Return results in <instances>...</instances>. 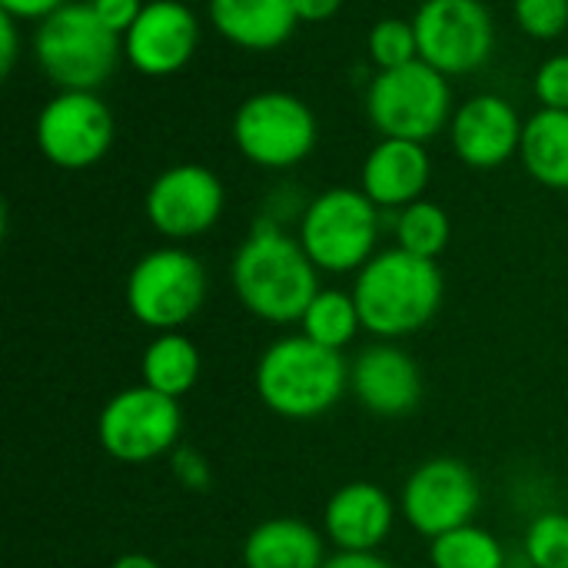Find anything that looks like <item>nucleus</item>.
I'll return each instance as SVG.
<instances>
[{
  "instance_id": "nucleus-2",
  "label": "nucleus",
  "mask_w": 568,
  "mask_h": 568,
  "mask_svg": "<svg viewBox=\"0 0 568 568\" xmlns=\"http://www.w3.org/2000/svg\"><path fill=\"white\" fill-rule=\"evenodd\" d=\"M446 296V280L436 260L413 256L399 246L379 250L353 283V300L363 329L393 343L426 329Z\"/></svg>"
},
{
  "instance_id": "nucleus-3",
  "label": "nucleus",
  "mask_w": 568,
  "mask_h": 568,
  "mask_svg": "<svg viewBox=\"0 0 568 568\" xmlns=\"http://www.w3.org/2000/svg\"><path fill=\"white\" fill-rule=\"evenodd\" d=\"M253 386L270 413L306 423L326 416L343 399V393L349 389V366L343 353L296 333L263 349Z\"/></svg>"
},
{
  "instance_id": "nucleus-32",
  "label": "nucleus",
  "mask_w": 568,
  "mask_h": 568,
  "mask_svg": "<svg viewBox=\"0 0 568 568\" xmlns=\"http://www.w3.org/2000/svg\"><path fill=\"white\" fill-rule=\"evenodd\" d=\"M70 0H0V13L13 17V20H47L50 13H57L60 7H67Z\"/></svg>"
},
{
  "instance_id": "nucleus-14",
  "label": "nucleus",
  "mask_w": 568,
  "mask_h": 568,
  "mask_svg": "<svg viewBox=\"0 0 568 568\" xmlns=\"http://www.w3.org/2000/svg\"><path fill=\"white\" fill-rule=\"evenodd\" d=\"M200 47V20L186 0H150L123 33V60L143 77L180 73Z\"/></svg>"
},
{
  "instance_id": "nucleus-16",
  "label": "nucleus",
  "mask_w": 568,
  "mask_h": 568,
  "mask_svg": "<svg viewBox=\"0 0 568 568\" xmlns=\"http://www.w3.org/2000/svg\"><path fill=\"white\" fill-rule=\"evenodd\" d=\"M526 120L499 93H476L456 106L449 140L456 156L473 170H496L519 156Z\"/></svg>"
},
{
  "instance_id": "nucleus-27",
  "label": "nucleus",
  "mask_w": 568,
  "mask_h": 568,
  "mask_svg": "<svg viewBox=\"0 0 568 568\" xmlns=\"http://www.w3.org/2000/svg\"><path fill=\"white\" fill-rule=\"evenodd\" d=\"M526 562L532 568H568V516L542 513L526 529Z\"/></svg>"
},
{
  "instance_id": "nucleus-24",
  "label": "nucleus",
  "mask_w": 568,
  "mask_h": 568,
  "mask_svg": "<svg viewBox=\"0 0 568 568\" xmlns=\"http://www.w3.org/2000/svg\"><path fill=\"white\" fill-rule=\"evenodd\" d=\"M429 562L433 568H506L509 559H506V549L503 542L469 523V526H459L439 539H429Z\"/></svg>"
},
{
  "instance_id": "nucleus-22",
  "label": "nucleus",
  "mask_w": 568,
  "mask_h": 568,
  "mask_svg": "<svg viewBox=\"0 0 568 568\" xmlns=\"http://www.w3.org/2000/svg\"><path fill=\"white\" fill-rule=\"evenodd\" d=\"M200 369H203V359H200V349L196 343L173 329V333H156L150 339V346L143 349V359H140V376H143V386L163 393V396H186L196 379H200Z\"/></svg>"
},
{
  "instance_id": "nucleus-15",
  "label": "nucleus",
  "mask_w": 568,
  "mask_h": 568,
  "mask_svg": "<svg viewBox=\"0 0 568 568\" xmlns=\"http://www.w3.org/2000/svg\"><path fill=\"white\" fill-rule=\"evenodd\" d=\"M349 393L379 419H403L419 409L426 383L419 363L396 343L366 346L349 366Z\"/></svg>"
},
{
  "instance_id": "nucleus-28",
  "label": "nucleus",
  "mask_w": 568,
  "mask_h": 568,
  "mask_svg": "<svg viewBox=\"0 0 568 568\" xmlns=\"http://www.w3.org/2000/svg\"><path fill=\"white\" fill-rule=\"evenodd\" d=\"M516 27L532 40H556L568 30V0H513Z\"/></svg>"
},
{
  "instance_id": "nucleus-36",
  "label": "nucleus",
  "mask_w": 568,
  "mask_h": 568,
  "mask_svg": "<svg viewBox=\"0 0 568 568\" xmlns=\"http://www.w3.org/2000/svg\"><path fill=\"white\" fill-rule=\"evenodd\" d=\"M110 568H163L156 559H150V556H143V552H126V556H120L116 562Z\"/></svg>"
},
{
  "instance_id": "nucleus-11",
  "label": "nucleus",
  "mask_w": 568,
  "mask_h": 568,
  "mask_svg": "<svg viewBox=\"0 0 568 568\" xmlns=\"http://www.w3.org/2000/svg\"><path fill=\"white\" fill-rule=\"evenodd\" d=\"M413 23L419 60L443 77H466L493 57L496 23L483 0H423Z\"/></svg>"
},
{
  "instance_id": "nucleus-34",
  "label": "nucleus",
  "mask_w": 568,
  "mask_h": 568,
  "mask_svg": "<svg viewBox=\"0 0 568 568\" xmlns=\"http://www.w3.org/2000/svg\"><path fill=\"white\" fill-rule=\"evenodd\" d=\"M300 23H326L343 10V0H293Z\"/></svg>"
},
{
  "instance_id": "nucleus-6",
  "label": "nucleus",
  "mask_w": 568,
  "mask_h": 568,
  "mask_svg": "<svg viewBox=\"0 0 568 568\" xmlns=\"http://www.w3.org/2000/svg\"><path fill=\"white\" fill-rule=\"evenodd\" d=\"M296 240L320 273H359L376 256L379 206L363 190L333 186L310 200Z\"/></svg>"
},
{
  "instance_id": "nucleus-37",
  "label": "nucleus",
  "mask_w": 568,
  "mask_h": 568,
  "mask_svg": "<svg viewBox=\"0 0 568 568\" xmlns=\"http://www.w3.org/2000/svg\"><path fill=\"white\" fill-rule=\"evenodd\" d=\"M186 3H193V0H186Z\"/></svg>"
},
{
  "instance_id": "nucleus-9",
  "label": "nucleus",
  "mask_w": 568,
  "mask_h": 568,
  "mask_svg": "<svg viewBox=\"0 0 568 568\" xmlns=\"http://www.w3.org/2000/svg\"><path fill=\"white\" fill-rule=\"evenodd\" d=\"M183 433V409L173 396L150 386L120 389L97 419V439L103 453L126 466H146L176 449Z\"/></svg>"
},
{
  "instance_id": "nucleus-12",
  "label": "nucleus",
  "mask_w": 568,
  "mask_h": 568,
  "mask_svg": "<svg viewBox=\"0 0 568 568\" xmlns=\"http://www.w3.org/2000/svg\"><path fill=\"white\" fill-rule=\"evenodd\" d=\"M479 503L483 489L476 473L453 456L419 463L399 493V513L423 539H439L459 526H469Z\"/></svg>"
},
{
  "instance_id": "nucleus-4",
  "label": "nucleus",
  "mask_w": 568,
  "mask_h": 568,
  "mask_svg": "<svg viewBox=\"0 0 568 568\" xmlns=\"http://www.w3.org/2000/svg\"><path fill=\"white\" fill-rule=\"evenodd\" d=\"M123 57V37L113 33L87 0H70L33 30V60L57 90L97 93Z\"/></svg>"
},
{
  "instance_id": "nucleus-13",
  "label": "nucleus",
  "mask_w": 568,
  "mask_h": 568,
  "mask_svg": "<svg viewBox=\"0 0 568 568\" xmlns=\"http://www.w3.org/2000/svg\"><path fill=\"white\" fill-rule=\"evenodd\" d=\"M226 210L223 180L203 163H176L153 176L143 196V213L150 226L180 243L210 233Z\"/></svg>"
},
{
  "instance_id": "nucleus-26",
  "label": "nucleus",
  "mask_w": 568,
  "mask_h": 568,
  "mask_svg": "<svg viewBox=\"0 0 568 568\" xmlns=\"http://www.w3.org/2000/svg\"><path fill=\"white\" fill-rule=\"evenodd\" d=\"M366 50H369V60L376 63V70H396V67L416 63L419 60L416 23L406 17L376 20L369 37H366Z\"/></svg>"
},
{
  "instance_id": "nucleus-5",
  "label": "nucleus",
  "mask_w": 568,
  "mask_h": 568,
  "mask_svg": "<svg viewBox=\"0 0 568 568\" xmlns=\"http://www.w3.org/2000/svg\"><path fill=\"white\" fill-rule=\"evenodd\" d=\"M366 113L379 136L429 143L453 123V87L436 67L416 60L396 70H376L366 90Z\"/></svg>"
},
{
  "instance_id": "nucleus-18",
  "label": "nucleus",
  "mask_w": 568,
  "mask_h": 568,
  "mask_svg": "<svg viewBox=\"0 0 568 568\" xmlns=\"http://www.w3.org/2000/svg\"><path fill=\"white\" fill-rule=\"evenodd\" d=\"M433 176V163L426 143L379 136V143L366 153L359 170V190L379 210H406L409 203L423 200Z\"/></svg>"
},
{
  "instance_id": "nucleus-7",
  "label": "nucleus",
  "mask_w": 568,
  "mask_h": 568,
  "mask_svg": "<svg viewBox=\"0 0 568 568\" xmlns=\"http://www.w3.org/2000/svg\"><path fill=\"white\" fill-rule=\"evenodd\" d=\"M320 140L313 106L286 90H260L236 106L233 143L260 170L300 166Z\"/></svg>"
},
{
  "instance_id": "nucleus-23",
  "label": "nucleus",
  "mask_w": 568,
  "mask_h": 568,
  "mask_svg": "<svg viewBox=\"0 0 568 568\" xmlns=\"http://www.w3.org/2000/svg\"><path fill=\"white\" fill-rule=\"evenodd\" d=\"M300 326H303V336H310L313 343L343 353L356 339V333L363 329V316H359V306H356L353 293H346V290H320L313 296V303L306 306Z\"/></svg>"
},
{
  "instance_id": "nucleus-10",
  "label": "nucleus",
  "mask_w": 568,
  "mask_h": 568,
  "mask_svg": "<svg viewBox=\"0 0 568 568\" xmlns=\"http://www.w3.org/2000/svg\"><path fill=\"white\" fill-rule=\"evenodd\" d=\"M37 150L57 170L97 166L116 136L113 110L90 90H57L37 113Z\"/></svg>"
},
{
  "instance_id": "nucleus-35",
  "label": "nucleus",
  "mask_w": 568,
  "mask_h": 568,
  "mask_svg": "<svg viewBox=\"0 0 568 568\" xmlns=\"http://www.w3.org/2000/svg\"><path fill=\"white\" fill-rule=\"evenodd\" d=\"M323 568H396L389 559H383L379 552H336L333 559H326Z\"/></svg>"
},
{
  "instance_id": "nucleus-29",
  "label": "nucleus",
  "mask_w": 568,
  "mask_h": 568,
  "mask_svg": "<svg viewBox=\"0 0 568 568\" xmlns=\"http://www.w3.org/2000/svg\"><path fill=\"white\" fill-rule=\"evenodd\" d=\"M532 87H536V100L542 103V110L568 113V53H552L549 60H542Z\"/></svg>"
},
{
  "instance_id": "nucleus-20",
  "label": "nucleus",
  "mask_w": 568,
  "mask_h": 568,
  "mask_svg": "<svg viewBox=\"0 0 568 568\" xmlns=\"http://www.w3.org/2000/svg\"><path fill=\"white\" fill-rule=\"evenodd\" d=\"M246 568H323L326 536L303 519L276 516L260 523L243 542Z\"/></svg>"
},
{
  "instance_id": "nucleus-8",
  "label": "nucleus",
  "mask_w": 568,
  "mask_h": 568,
  "mask_svg": "<svg viewBox=\"0 0 568 568\" xmlns=\"http://www.w3.org/2000/svg\"><path fill=\"white\" fill-rule=\"evenodd\" d=\"M206 303L203 263L180 250L160 246L143 253L126 276V310L136 323L156 333L186 326Z\"/></svg>"
},
{
  "instance_id": "nucleus-30",
  "label": "nucleus",
  "mask_w": 568,
  "mask_h": 568,
  "mask_svg": "<svg viewBox=\"0 0 568 568\" xmlns=\"http://www.w3.org/2000/svg\"><path fill=\"white\" fill-rule=\"evenodd\" d=\"M170 469H173V479L190 493H206L213 486L210 459L193 446H176L173 456H170Z\"/></svg>"
},
{
  "instance_id": "nucleus-33",
  "label": "nucleus",
  "mask_w": 568,
  "mask_h": 568,
  "mask_svg": "<svg viewBox=\"0 0 568 568\" xmlns=\"http://www.w3.org/2000/svg\"><path fill=\"white\" fill-rule=\"evenodd\" d=\"M17 23H20V20L0 13V73H3V77L13 70V63H17V57H20V33H17Z\"/></svg>"
},
{
  "instance_id": "nucleus-31",
  "label": "nucleus",
  "mask_w": 568,
  "mask_h": 568,
  "mask_svg": "<svg viewBox=\"0 0 568 568\" xmlns=\"http://www.w3.org/2000/svg\"><path fill=\"white\" fill-rule=\"evenodd\" d=\"M90 7H93V13L113 30V33H126L133 23H136V17H140V10H143V0H87Z\"/></svg>"
},
{
  "instance_id": "nucleus-25",
  "label": "nucleus",
  "mask_w": 568,
  "mask_h": 568,
  "mask_svg": "<svg viewBox=\"0 0 568 568\" xmlns=\"http://www.w3.org/2000/svg\"><path fill=\"white\" fill-rule=\"evenodd\" d=\"M453 240V220L449 213L433 203V200H416L396 216V246L423 256V260H439L443 250Z\"/></svg>"
},
{
  "instance_id": "nucleus-1",
  "label": "nucleus",
  "mask_w": 568,
  "mask_h": 568,
  "mask_svg": "<svg viewBox=\"0 0 568 568\" xmlns=\"http://www.w3.org/2000/svg\"><path fill=\"white\" fill-rule=\"evenodd\" d=\"M230 283L246 313L263 323H300L320 286V270L293 240L270 220H260L240 243L230 263Z\"/></svg>"
},
{
  "instance_id": "nucleus-19",
  "label": "nucleus",
  "mask_w": 568,
  "mask_h": 568,
  "mask_svg": "<svg viewBox=\"0 0 568 568\" xmlns=\"http://www.w3.org/2000/svg\"><path fill=\"white\" fill-rule=\"evenodd\" d=\"M213 30L250 53L283 47L300 27L293 0H206Z\"/></svg>"
},
{
  "instance_id": "nucleus-21",
  "label": "nucleus",
  "mask_w": 568,
  "mask_h": 568,
  "mask_svg": "<svg viewBox=\"0 0 568 568\" xmlns=\"http://www.w3.org/2000/svg\"><path fill=\"white\" fill-rule=\"evenodd\" d=\"M523 170L546 190H568V113L539 110L523 126Z\"/></svg>"
},
{
  "instance_id": "nucleus-17",
  "label": "nucleus",
  "mask_w": 568,
  "mask_h": 568,
  "mask_svg": "<svg viewBox=\"0 0 568 568\" xmlns=\"http://www.w3.org/2000/svg\"><path fill=\"white\" fill-rule=\"evenodd\" d=\"M396 526V503L376 483L339 486L323 509V536L336 552H379Z\"/></svg>"
}]
</instances>
